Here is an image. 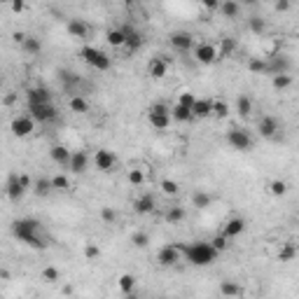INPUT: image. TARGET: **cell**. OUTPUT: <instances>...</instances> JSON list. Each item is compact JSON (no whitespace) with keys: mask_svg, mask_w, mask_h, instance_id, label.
Wrapping results in <instances>:
<instances>
[{"mask_svg":"<svg viewBox=\"0 0 299 299\" xmlns=\"http://www.w3.org/2000/svg\"><path fill=\"white\" fill-rule=\"evenodd\" d=\"M180 250L187 257V262L194 264V267H208V264H213L218 260V255H220V250L210 241L208 243L206 241H196L192 245H180Z\"/></svg>","mask_w":299,"mask_h":299,"instance_id":"6da1fadb","label":"cell"},{"mask_svg":"<svg viewBox=\"0 0 299 299\" xmlns=\"http://www.w3.org/2000/svg\"><path fill=\"white\" fill-rule=\"evenodd\" d=\"M12 234L21 241V243L31 245V248H45V238L40 236V222L33 218H21L12 225Z\"/></svg>","mask_w":299,"mask_h":299,"instance_id":"7a4b0ae2","label":"cell"},{"mask_svg":"<svg viewBox=\"0 0 299 299\" xmlns=\"http://www.w3.org/2000/svg\"><path fill=\"white\" fill-rule=\"evenodd\" d=\"M79 56H82V61H84L89 68L101 70V73H103V70H110V66H112V59L98 47H84L82 52H79Z\"/></svg>","mask_w":299,"mask_h":299,"instance_id":"3957f363","label":"cell"},{"mask_svg":"<svg viewBox=\"0 0 299 299\" xmlns=\"http://www.w3.org/2000/svg\"><path fill=\"white\" fill-rule=\"evenodd\" d=\"M171 110L166 108L164 103H154L150 110H147V122H150V126L157 129V131H164V129H168V124H171Z\"/></svg>","mask_w":299,"mask_h":299,"instance_id":"277c9868","label":"cell"},{"mask_svg":"<svg viewBox=\"0 0 299 299\" xmlns=\"http://www.w3.org/2000/svg\"><path fill=\"white\" fill-rule=\"evenodd\" d=\"M28 112H31V117L37 124L54 122L59 117V110L54 108V103H28Z\"/></svg>","mask_w":299,"mask_h":299,"instance_id":"5b68a950","label":"cell"},{"mask_svg":"<svg viewBox=\"0 0 299 299\" xmlns=\"http://www.w3.org/2000/svg\"><path fill=\"white\" fill-rule=\"evenodd\" d=\"M227 143L238 150V152H248L252 150V136L245 131V129H232L229 134H227Z\"/></svg>","mask_w":299,"mask_h":299,"instance_id":"8992f818","label":"cell"},{"mask_svg":"<svg viewBox=\"0 0 299 299\" xmlns=\"http://www.w3.org/2000/svg\"><path fill=\"white\" fill-rule=\"evenodd\" d=\"M35 131V119L31 115H19L12 119V134L17 138H28Z\"/></svg>","mask_w":299,"mask_h":299,"instance_id":"52a82bcc","label":"cell"},{"mask_svg":"<svg viewBox=\"0 0 299 299\" xmlns=\"http://www.w3.org/2000/svg\"><path fill=\"white\" fill-rule=\"evenodd\" d=\"M180 255H183L180 245H164V248L157 252V262L161 264V267H176V264L180 262Z\"/></svg>","mask_w":299,"mask_h":299,"instance_id":"ba28073f","label":"cell"},{"mask_svg":"<svg viewBox=\"0 0 299 299\" xmlns=\"http://www.w3.org/2000/svg\"><path fill=\"white\" fill-rule=\"evenodd\" d=\"M218 56H220L218 47H213V45H208V42L196 45V49H194V59L199 63H203V66H210V63H215V61H218Z\"/></svg>","mask_w":299,"mask_h":299,"instance_id":"9c48e42d","label":"cell"},{"mask_svg":"<svg viewBox=\"0 0 299 299\" xmlns=\"http://www.w3.org/2000/svg\"><path fill=\"white\" fill-rule=\"evenodd\" d=\"M115 164H117V157L110 152V150H96V152H94V166H96L101 173L112 171Z\"/></svg>","mask_w":299,"mask_h":299,"instance_id":"30bf717a","label":"cell"},{"mask_svg":"<svg viewBox=\"0 0 299 299\" xmlns=\"http://www.w3.org/2000/svg\"><path fill=\"white\" fill-rule=\"evenodd\" d=\"M168 63H171V59H166V56H154L152 61L147 63V75H150L152 79L166 77V73H168Z\"/></svg>","mask_w":299,"mask_h":299,"instance_id":"8fae6325","label":"cell"},{"mask_svg":"<svg viewBox=\"0 0 299 299\" xmlns=\"http://www.w3.org/2000/svg\"><path fill=\"white\" fill-rule=\"evenodd\" d=\"M257 129H260V136H262V138H276V134L281 131V124H278L276 117L264 115L262 119H260V124H257Z\"/></svg>","mask_w":299,"mask_h":299,"instance_id":"7c38bea8","label":"cell"},{"mask_svg":"<svg viewBox=\"0 0 299 299\" xmlns=\"http://www.w3.org/2000/svg\"><path fill=\"white\" fill-rule=\"evenodd\" d=\"M168 40H171V47L178 49V52H189L192 45H194V35L187 31H176Z\"/></svg>","mask_w":299,"mask_h":299,"instance_id":"4fadbf2b","label":"cell"},{"mask_svg":"<svg viewBox=\"0 0 299 299\" xmlns=\"http://www.w3.org/2000/svg\"><path fill=\"white\" fill-rule=\"evenodd\" d=\"M124 33H126V42H124V49H126L129 54L138 52V49L143 47V35L136 31V28H131V26H124Z\"/></svg>","mask_w":299,"mask_h":299,"instance_id":"5bb4252c","label":"cell"},{"mask_svg":"<svg viewBox=\"0 0 299 299\" xmlns=\"http://www.w3.org/2000/svg\"><path fill=\"white\" fill-rule=\"evenodd\" d=\"M26 98H28V103H52V92H49L47 87L37 84V87H31V89H28Z\"/></svg>","mask_w":299,"mask_h":299,"instance_id":"9a60e30c","label":"cell"},{"mask_svg":"<svg viewBox=\"0 0 299 299\" xmlns=\"http://www.w3.org/2000/svg\"><path fill=\"white\" fill-rule=\"evenodd\" d=\"M26 194V187L21 183H19V176H10V180H7V199L10 201H21Z\"/></svg>","mask_w":299,"mask_h":299,"instance_id":"2e32d148","label":"cell"},{"mask_svg":"<svg viewBox=\"0 0 299 299\" xmlns=\"http://www.w3.org/2000/svg\"><path fill=\"white\" fill-rule=\"evenodd\" d=\"M245 232V220L243 218H232V220H227L225 227H222V234L227 238H236Z\"/></svg>","mask_w":299,"mask_h":299,"instance_id":"e0dca14e","label":"cell"},{"mask_svg":"<svg viewBox=\"0 0 299 299\" xmlns=\"http://www.w3.org/2000/svg\"><path fill=\"white\" fill-rule=\"evenodd\" d=\"M192 112H194V119L213 117V101L210 98H196V103L192 105Z\"/></svg>","mask_w":299,"mask_h":299,"instance_id":"ac0fdd59","label":"cell"},{"mask_svg":"<svg viewBox=\"0 0 299 299\" xmlns=\"http://www.w3.org/2000/svg\"><path fill=\"white\" fill-rule=\"evenodd\" d=\"M154 206H157V201H154L152 194H141L138 199L134 201V210L138 215H150L154 210Z\"/></svg>","mask_w":299,"mask_h":299,"instance_id":"d6986e66","label":"cell"},{"mask_svg":"<svg viewBox=\"0 0 299 299\" xmlns=\"http://www.w3.org/2000/svg\"><path fill=\"white\" fill-rule=\"evenodd\" d=\"M49 157H52V161H56L59 166H66V164H70L73 152H70L66 145H54L52 150H49Z\"/></svg>","mask_w":299,"mask_h":299,"instance_id":"ffe728a7","label":"cell"},{"mask_svg":"<svg viewBox=\"0 0 299 299\" xmlns=\"http://www.w3.org/2000/svg\"><path fill=\"white\" fill-rule=\"evenodd\" d=\"M70 171L73 173H84L87 166H89V154L82 152V150H77V152H73V157H70Z\"/></svg>","mask_w":299,"mask_h":299,"instance_id":"44dd1931","label":"cell"},{"mask_svg":"<svg viewBox=\"0 0 299 299\" xmlns=\"http://www.w3.org/2000/svg\"><path fill=\"white\" fill-rule=\"evenodd\" d=\"M68 33L73 37H77V40H84L87 33H89V26H87L82 19H70V21H68Z\"/></svg>","mask_w":299,"mask_h":299,"instance_id":"7402d4cb","label":"cell"},{"mask_svg":"<svg viewBox=\"0 0 299 299\" xmlns=\"http://www.w3.org/2000/svg\"><path fill=\"white\" fill-rule=\"evenodd\" d=\"M290 68V61H287L283 54H276L269 59V75H276V73H287Z\"/></svg>","mask_w":299,"mask_h":299,"instance_id":"603a6c76","label":"cell"},{"mask_svg":"<svg viewBox=\"0 0 299 299\" xmlns=\"http://www.w3.org/2000/svg\"><path fill=\"white\" fill-rule=\"evenodd\" d=\"M171 117L176 122H192V119H194V112H192V108H187V105L176 103L171 108Z\"/></svg>","mask_w":299,"mask_h":299,"instance_id":"cb8c5ba5","label":"cell"},{"mask_svg":"<svg viewBox=\"0 0 299 299\" xmlns=\"http://www.w3.org/2000/svg\"><path fill=\"white\" fill-rule=\"evenodd\" d=\"M297 252H299V248L292 243V241H290V243H283L281 250H278V262H283V264L292 262L294 257H297Z\"/></svg>","mask_w":299,"mask_h":299,"instance_id":"d4e9b609","label":"cell"},{"mask_svg":"<svg viewBox=\"0 0 299 299\" xmlns=\"http://www.w3.org/2000/svg\"><path fill=\"white\" fill-rule=\"evenodd\" d=\"M220 12L225 14V19H236L238 12H241V5L236 0H222L220 3Z\"/></svg>","mask_w":299,"mask_h":299,"instance_id":"484cf974","label":"cell"},{"mask_svg":"<svg viewBox=\"0 0 299 299\" xmlns=\"http://www.w3.org/2000/svg\"><path fill=\"white\" fill-rule=\"evenodd\" d=\"M117 287L122 290L124 294H131L136 287V276L134 274H122L119 278H117Z\"/></svg>","mask_w":299,"mask_h":299,"instance_id":"4316f807","label":"cell"},{"mask_svg":"<svg viewBox=\"0 0 299 299\" xmlns=\"http://www.w3.org/2000/svg\"><path fill=\"white\" fill-rule=\"evenodd\" d=\"M267 189H269V194L271 196H285L287 194V183L285 180H281V178H276V180H271V183L267 185Z\"/></svg>","mask_w":299,"mask_h":299,"instance_id":"83f0119b","label":"cell"},{"mask_svg":"<svg viewBox=\"0 0 299 299\" xmlns=\"http://www.w3.org/2000/svg\"><path fill=\"white\" fill-rule=\"evenodd\" d=\"M271 87L278 89V92H283L287 87H292V77L287 73H276V75H271Z\"/></svg>","mask_w":299,"mask_h":299,"instance_id":"f1b7e54d","label":"cell"},{"mask_svg":"<svg viewBox=\"0 0 299 299\" xmlns=\"http://www.w3.org/2000/svg\"><path fill=\"white\" fill-rule=\"evenodd\" d=\"M21 49H24L26 54H40L42 52V42L33 35H26V40L21 42Z\"/></svg>","mask_w":299,"mask_h":299,"instance_id":"f546056e","label":"cell"},{"mask_svg":"<svg viewBox=\"0 0 299 299\" xmlns=\"http://www.w3.org/2000/svg\"><path fill=\"white\" fill-rule=\"evenodd\" d=\"M52 189H54V185H52V178H37L35 185H33V192H35L37 196H47Z\"/></svg>","mask_w":299,"mask_h":299,"instance_id":"4dcf8cb0","label":"cell"},{"mask_svg":"<svg viewBox=\"0 0 299 299\" xmlns=\"http://www.w3.org/2000/svg\"><path fill=\"white\" fill-rule=\"evenodd\" d=\"M248 70H250L252 75L269 73V61H267V59H260V56H255V59H250V61H248Z\"/></svg>","mask_w":299,"mask_h":299,"instance_id":"1f68e13d","label":"cell"},{"mask_svg":"<svg viewBox=\"0 0 299 299\" xmlns=\"http://www.w3.org/2000/svg\"><path fill=\"white\" fill-rule=\"evenodd\" d=\"M108 42L112 45V47H124V42H126V33H124V28H112V31H108Z\"/></svg>","mask_w":299,"mask_h":299,"instance_id":"d6a6232c","label":"cell"},{"mask_svg":"<svg viewBox=\"0 0 299 299\" xmlns=\"http://www.w3.org/2000/svg\"><path fill=\"white\" fill-rule=\"evenodd\" d=\"M183 220H185V208L173 206L166 210V222L168 225H178V222H183Z\"/></svg>","mask_w":299,"mask_h":299,"instance_id":"836d02e7","label":"cell"},{"mask_svg":"<svg viewBox=\"0 0 299 299\" xmlns=\"http://www.w3.org/2000/svg\"><path fill=\"white\" fill-rule=\"evenodd\" d=\"M68 105H70V110L77 112V115H84V112H89V103H87L82 96H73L70 101H68Z\"/></svg>","mask_w":299,"mask_h":299,"instance_id":"e575fe53","label":"cell"},{"mask_svg":"<svg viewBox=\"0 0 299 299\" xmlns=\"http://www.w3.org/2000/svg\"><path fill=\"white\" fill-rule=\"evenodd\" d=\"M210 194H206V192H194V196H192V206L199 208V210H203V208L210 206Z\"/></svg>","mask_w":299,"mask_h":299,"instance_id":"d590c367","label":"cell"},{"mask_svg":"<svg viewBox=\"0 0 299 299\" xmlns=\"http://www.w3.org/2000/svg\"><path fill=\"white\" fill-rule=\"evenodd\" d=\"M218 52H220V56H232L234 52H236V40H234V37H222Z\"/></svg>","mask_w":299,"mask_h":299,"instance_id":"8d00e7d4","label":"cell"},{"mask_svg":"<svg viewBox=\"0 0 299 299\" xmlns=\"http://www.w3.org/2000/svg\"><path fill=\"white\" fill-rule=\"evenodd\" d=\"M236 110H238V115H241V117H248L252 112V101L248 96H238Z\"/></svg>","mask_w":299,"mask_h":299,"instance_id":"74e56055","label":"cell"},{"mask_svg":"<svg viewBox=\"0 0 299 299\" xmlns=\"http://www.w3.org/2000/svg\"><path fill=\"white\" fill-rule=\"evenodd\" d=\"M248 28H250L255 35H262V33L267 31V24H264L262 17H250L248 19Z\"/></svg>","mask_w":299,"mask_h":299,"instance_id":"f35d334b","label":"cell"},{"mask_svg":"<svg viewBox=\"0 0 299 299\" xmlns=\"http://www.w3.org/2000/svg\"><path fill=\"white\" fill-rule=\"evenodd\" d=\"M229 115V105L225 101H213V117L215 119H225Z\"/></svg>","mask_w":299,"mask_h":299,"instance_id":"ab89813d","label":"cell"},{"mask_svg":"<svg viewBox=\"0 0 299 299\" xmlns=\"http://www.w3.org/2000/svg\"><path fill=\"white\" fill-rule=\"evenodd\" d=\"M220 292L225 294V297H236V294H241V287H238L236 283H232V281H225L220 285Z\"/></svg>","mask_w":299,"mask_h":299,"instance_id":"60d3db41","label":"cell"},{"mask_svg":"<svg viewBox=\"0 0 299 299\" xmlns=\"http://www.w3.org/2000/svg\"><path fill=\"white\" fill-rule=\"evenodd\" d=\"M52 185H54V189H59V192H68L70 189V180H68V176H54L52 178Z\"/></svg>","mask_w":299,"mask_h":299,"instance_id":"b9f144b4","label":"cell"},{"mask_svg":"<svg viewBox=\"0 0 299 299\" xmlns=\"http://www.w3.org/2000/svg\"><path fill=\"white\" fill-rule=\"evenodd\" d=\"M161 192H164V194H168V196H173V194H178V192H180V185H178L176 180H168V178H166V180H161Z\"/></svg>","mask_w":299,"mask_h":299,"instance_id":"7bdbcfd3","label":"cell"},{"mask_svg":"<svg viewBox=\"0 0 299 299\" xmlns=\"http://www.w3.org/2000/svg\"><path fill=\"white\" fill-rule=\"evenodd\" d=\"M61 278V271L56 267H47V269H42V281H47V283H56Z\"/></svg>","mask_w":299,"mask_h":299,"instance_id":"ee69618b","label":"cell"},{"mask_svg":"<svg viewBox=\"0 0 299 299\" xmlns=\"http://www.w3.org/2000/svg\"><path fill=\"white\" fill-rule=\"evenodd\" d=\"M131 243H134L136 248H145V245L150 243V236H147L145 232H136V234H131Z\"/></svg>","mask_w":299,"mask_h":299,"instance_id":"f6af8a7d","label":"cell"},{"mask_svg":"<svg viewBox=\"0 0 299 299\" xmlns=\"http://www.w3.org/2000/svg\"><path fill=\"white\" fill-rule=\"evenodd\" d=\"M129 183L134 185V187H138V185L145 183V176H143L141 168H131V171H129Z\"/></svg>","mask_w":299,"mask_h":299,"instance_id":"bcb514c9","label":"cell"},{"mask_svg":"<svg viewBox=\"0 0 299 299\" xmlns=\"http://www.w3.org/2000/svg\"><path fill=\"white\" fill-rule=\"evenodd\" d=\"M229 241H232V238H227V236H225V234H222V232H220V234H218V236H215V238H213V241H210V243H213V245H215V248H218V250H220V252H222V250H227V248H229Z\"/></svg>","mask_w":299,"mask_h":299,"instance_id":"7dc6e473","label":"cell"},{"mask_svg":"<svg viewBox=\"0 0 299 299\" xmlns=\"http://www.w3.org/2000/svg\"><path fill=\"white\" fill-rule=\"evenodd\" d=\"M178 103H183V105H187V108H192V105L196 103V96L192 92H183L180 96H178Z\"/></svg>","mask_w":299,"mask_h":299,"instance_id":"c3c4849f","label":"cell"},{"mask_svg":"<svg viewBox=\"0 0 299 299\" xmlns=\"http://www.w3.org/2000/svg\"><path fill=\"white\" fill-rule=\"evenodd\" d=\"M98 255H101V248H98L96 243H87L84 245V257L87 260H96Z\"/></svg>","mask_w":299,"mask_h":299,"instance_id":"681fc988","label":"cell"},{"mask_svg":"<svg viewBox=\"0 0 299 299\" xmlns=\"http://www.w3.org/2000/svg\"><path fill=\"white\" fill-rule=\"evenodd\" d=\"M101 220H103L105 225H112V222L117 220V213L112 208H103V210H101Z\"/></svg>","mask_w":299,"mask_h":299,"instance_id":"f907efd6","label":"cell"},{"mask_svg":"<svg viewBox=\"0 0 299 299\" xmlns=\"http://www.w3.org/2000/svg\"><path fill=\"white\" fill-rule=\"evenodd\" d=\"M10 7H12V12L21 14L26 10V0H10Z\"/></svg>","mask_w":299,"mask_h":299,"instance_id":"816d5d0a","label":"cell"},{"mask_svg":"<svg viewBox=\"0 0 299 299\" xmlns=\"http://www.w3.org/2000/svg\"><path fill=\"white\" fill-rule=\"evenodd\" d=\"M61 79L66 82V84H77V82H79V79L75 77L73 73H68V70H61Z\"/></svg>","mask_w":299,"mask_h":299,"instance_id":"f5cc1de1","label":"cell"},{"mask_svg":"<svg viewBox=\"0 0 299 299\" xmlns=\"http://www.w3.org/2000/svg\"><path fill=\"white\" fill-rule=\"evenodd\" d=\"M220 3L222 0H201V5L206 7V10H220Z\"/></svg>","mask_w":299,"mask_h":299,"instance_id":"db71d44e","label":"cell"},{"mask_svg":"<svg viewBox=\"0 0 299 299\" xmlns=\"http://www.w3.org/2000/svg\"><path fill=\"white\" fill-rule=\"evenodd\" d=\"M19 183L24 185L26 189H31L33 185H35V183H33V180H31V176H26V173H21V176H19Z\"/></svg>","mask_w":299,"mask_h":299,"instance_id":"11a10c76","label":"cell"},{"mask_svg":"<svg viewBox=\"0 0 299 299\" xmlns=\"http://www.w3.org/2000/svg\"><path fill=\"white\" fill-rule=\"evenodd\" d=\"M276 10L278 12H287L290 10V0H276Z\"/></svg>","mask_w":299,"mask_h":299,"instance_id":"9f6ffc18","label":"cell"},{"mask_svg":"<svg viewBox=\"0 0 299 299\" xmlns=\"http://www.w3.org/2000/svg\"><path fill=\"white\" fill-rule=\"evenodd\" d=\"M257 3H260V0H243V5H250V7L257 5Z\"/></svg>","mask_w":299,"mask_h":299,"instance_id":"6f0895ef","label":"cell"},{"mask_svg":"<svg viewBox=\"0 0 299 299\" xmlns=\"http://www.w3.org/2000/svg\"><path fill=\"white\" fill-rule=\"evenodd\" d=\"M124 5H129V7H131V5H134V0H124Z\"/></svg>","mask_w":299,"mask_h":299,"instance_id":"680465c9","label":"cell"},{"mask_svg":"<svg viewBox=\"0 0 299 299\" xmlns=\"http://www.w3.org/2000/svg\"><path fill=\"white\" fill-rule=\"evenodd\" d=\"M3 3H10V0H3Z\"/></svg>","mask_w":299,"mask_h":299,"instance_id":"91938a15","label":"cell"},{"mask_svg":"<svg viewBox=\"0 0 299 299\" xmlns=\"http://www.w3.org/2000/svg\"><path fill=\"white\" fill-rule=\"evenodd\" d=\"M297 37H299V33H297Z\"/></svg>","mask_w":299,"mask_h":299,"instance_id":"94428289","label":"cell"}]
</instances>
